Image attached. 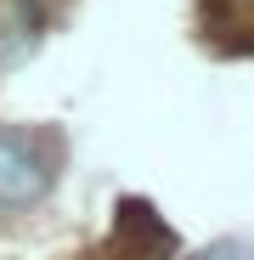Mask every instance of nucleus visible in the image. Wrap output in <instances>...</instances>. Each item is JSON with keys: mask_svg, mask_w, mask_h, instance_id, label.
Listing matches in <instances>:
<instances>
[{"mask_svg": "<svg viewBox=\"0 0 254 260\" xmlns=\"http://www.w3.org/2000/svg\"><path fill=\"white\" fill-rule=\"evenodd\" d=\"M51 187V164L28 136L17 130H0V204H34L40 192Z\"/></svg>", "mask_w": 254, "mask_h": 260, "instance_id": "f257e3e1", "label": "nucleus"}]
</instances>
